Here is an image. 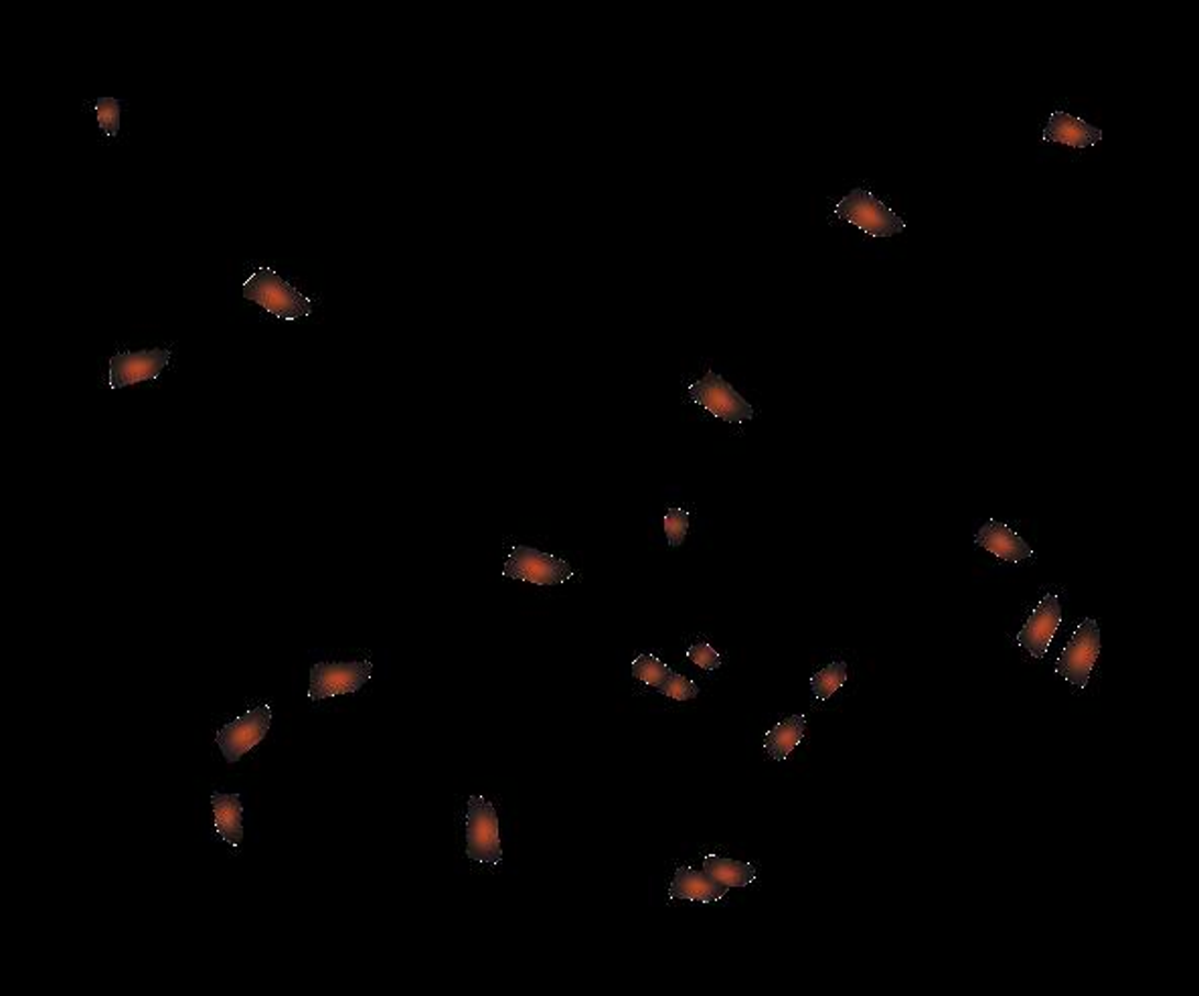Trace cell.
Masks as SVG:
<instances>
[{"instance_id": "ba28073f", "label": "cell", "mask_w": 1199, "mask_h": 996, "mask_svg": "<svg viewBox=\"0 0 1199 996\" xmlns=\"http://www.w3.org/2000/svg\"><path fill=\"white\" fill-rule=\"evenodd\" d=\"M272 725V709L268 705H260L256 709L237 717L232 724L223 725L217 731L215 741L222 748L225 762L235 763L244 758L251 748H256L261 739L266 738L268 729Z\"/></svg>"}, {"instance_id": "7402d4cb", "label": "cell", "mask_w": 1199, "mask_h": 996, "mask_svg": "<svg viewBox=\"0 0 1199 996\" xmlns=\"http://www.w3.org/2000/svg\"><path fill=\"white\" fill-rule=\"evenodd\" d=\"M687 659L704 671H716L721 667V657L707 642H697L687 650Z\"/></svg>"}, {"instance_id": "5bb4252c", "label": "cell", "mask_w": 1199, "mask_h": 996, "mask_svg": "<svg viewBox=\"0 0 1199 996\" xmlns=\"http://www.w3.org/2000/svg\"><path fill=\"white\" fill-rule=\"evenodd\" d=\"M211 806H213L217 837L227 844H232V847H239L242 839H244L242 796L239 794L213 792L211 794Z\"/></svg>"}, {"instance_id": "ffe728a7", "label": "cell", "mask_w": 1199, "mask_h": 996, "mask_svg": "<svg viewBox=\"0 0 1199 996\" xmlns=\"http://www.w3.org/2000/svg\"><path fill=\"white\" fill-rule=\"evenodd\" d=\"M663 527H665L666 541L671 547H679V545L685 541L687 537V530H690V513L687 511H681V508H669L666 511L665 521H663Z\"/></svg>"}, {"instance_id": "9c48e42d", "label": "cell", "mask_w": 1199, "mask_h": 996, "mask_svg": "<svg viewBox=\"0 0 1199 996\" xmlns=\"http://www.w3.org/2000/svg\"><path fill=\"white\" fill-rule=\"evenodd\" d=\"M170 361L169 349L138 350V352H120L110 359V388L122 389L153 381L167 369Z\"/></svg>"}, {"instance_id": "d6986e66", "label": "cell", "mask_w": 1199, "mask_h": 996, "mask_svg": "<svg viewBox=\"0 0 1199 996\" xmlns=\"http://www.w3.org/2000/svg\"><path fill=\"white\" fill-rule=\"evenodd\" d=\"M96 114H98V124L104 132L105 136L114 138L120 130V100L116 98H100L96 102Z\"/></svg>"}, {"instance_id": "9a60e30c", "label": "cell", "mask_w": 1199, "mask_h": 996, "mask_svg": "<svg viewBox=\"0 0 1199 996\" xmlns=\"http://www.w3.org/2000/svg\"><path fill=\"white\" fill-rule=\"evenodd\" d=\"M805 727H807L805 715H795L783 724L772 727L764 738V750L772 760H778V762L786 760L788 753L795 750L805 738Z\"/></svg>"}, {"instance_id": "e0dca14e", "label": "cell", "mask_w": 1199, "mask_h": 996, "mask_svg": "<svg viewBox=\"0 0 1199 996\" xmlns=\"http://www.w3.org/2000/svg\"><path fill=\"white\" fill-rule=\"evenodd\" d=\"M845 681H848V664L845 662H831L829 667H825L810 679V686H813V693L817 695V700L827 701L841 686L845 685Z\"/></svg>"}, {"instance_id": "277c9868", "label": "cell", "mask_w": 1199, "mask_h": 996, "mask_svg": "<svg viewBox=\"0 0 1199 996\" xmlns=\"http://www.w3.org/2000/svg\"><path fill=\"white\" fill-rule=\"evenodd\" d=\"M687 393L693 403L702 405L709 414L716 415L724 422L742 424L754 417V407L746 402L724 377L717 376L714 371H707L704 379L692 383Z\"/></svg>"}, {"instance_id": "ac0fdd59", "label": "cell", "mask_w": 1199, "mask_h": 996, "mask_svg": "<svg viewBox=\"0 0 1199 996\" xmlns=\"http://www.w3.org/2000/svg\"><path fill=\"white\" fill-rule=\"evenodd\" d=\"M673 669L665 662L652 657V654H639L632 662V676H637L642 683L661 689L673 676Z\"/></svg>"}, {"instance_id": "5b68a950", "label": "cell", "mask_w": 1199, "mask_h": 996, "mask_svg": "<svg viewBox=\"0 0 1199 996\" xmlns=\"http://www.w3.org/2000/svg\"><path fill=\"white\" fill-rule=\"evenodd\" d=\"M503 573L511 580L537 583V585H560L568 582L574 570L560 557L537 551L534 547L517 545L511 549Z\"/></svg>"}, {"instance_id": "8992f818", "label": "cell", "mask_w": 1199, "mask_h": 996, "mask_svg": "<svg viewBox=\"0 0 1199 996\" xmlns=\"http://www.w3.org/2000/svg\"><path fill=\"white\" fill-rule=\"evenodd\" d=\"M373 673L371 660H352V662H318L311 669V701H323L326 697L349 695L357 693L366 685Z\"/></svg>"}, {"instance_id": "3957f363", "label": "cell", "mask_w": 1199, "mask_h": 996, "mask_svg": "<svg viewBox=\"0 0 1199 996\" xmlns=\"http://www.w3.org/2000/svg\"><path fill=\"white\" fill-rule=\"evenodd\" d=\"M467 857L472 861L493 865L503 861L498 816L495 806L483 796H470L467 810Z\"/></svg>"}, {"instance_id": "6da1fadb", "label": "cell", "mask_w": 1199, "mask_h": 996, "mask_svg": "<svg viewBox=\"0 0 1199 996\" xmlns=\"http://www.w3.org/2000/svg\"><path fill=\"white\" fill-rule=\"evenodd\" d=\"M244 298L260 304L282 321H299L313 314V302L282 280L274 270L260 268L244 284Z\"/></svg>"}, {"instance_id": "4fadbf2b", "label": "cell", "mask_w": 1199, "mask_h": 996, "mask_svg": "<svg viewBox=\"0 0 1199 996\" xmlns=\"http://www.w3.org/2000/svg\"><path fill=\"white\" fill-rule=\"evenodd\" d=\"M730 887L717 883L707 873H697L690 868H679L675 871L673 883L669 887L671 899H690L699 904H716L721 897H726Z\"/></svg>"}, {"instance_id": "7a4b0ae2", "label": "cell", "mask_w": 1199, "mask_h": 996, "mask_svg": "<svg viewBox=\"0 0 1199 996\" xmlns=\"http://www.w3.org/2000/svg\"><path fill=\"white\" fill-rule=\"evenodd\" d=\"M834 215L872 237H894L906 232L901 217L875 199V194L863 189H853L848 197H843L834 208Z\"/></svg>"}, {"instance_id": "44dd1931", "label": "cell", "mask_w": 1199, "mask_h": 996, "mask_svg": "<svg viewBox=\"0 0 1199 996\" xmlns=\"http://www.w3.org/2000/svg\"><path fill=\"white\" fill-rule=\"evenodd\" d=\"M659 691L666 697L677 701L695 700L699 695V686L690 681L687 676L677 673L673 674Z\"/></svg>"}, {"instance_id": "7c38bea8", "label": "cell", "mask_w": 1199, "mask_h": 996, "mask_svg": "<svg viewBox=\"0 0 1199 996\" xmlns=\"http://www.w3.org/2000/svg\"><path fill=\"white\" fill-rule=\"evenodd\" d=\"M1043 141L1045 143H1060L1068 144L1074 148H1086V146H1095L1096 143L1102 141V130L1090 126L1088 122H1084L1080 117L1069 116L1066 112H1054L1045 128H1043Z\"/></svg>"}, {"instance_id": "52a82bcc", "label": "cell", "mask_w": 1199, "mask_h": 996, "mask_svg": "<svg viewBox=\"0 0 1199 996\" xmlns=\"http://www.w3.org/2000/svg\"><path fill=\"white\" fill-rule=\"evenodd\" d=\"M1100 654V630L1092 618L1084 620L1072 636L1068 647L1060 654L1056 671L1072 685H1088L1096 659Z\"/></svg>"}, {"instance_id": "30bf717a", "label": "cell", "mask_w": 1199, "mask_h": 996, "mask_svg": "<svg viewBox=\"0 0 1199 996\" xmlns=\"http://www.w3.org/2000/svg\"><path fill=\"white\" fill-rule=\"evenodd\" d=\"M1062 622V608L1057 595H1043L1038 608L1033 609L1026 626L1017 635L1019 647L1026 648L1033 659H1043L1054 640L1057 626Z\"/></svg>"}, {"instance_id": "2e32d148", "label": "cell", "mask_w": 1199, "mask_h": 996, "mask_svg": "<svg viewBox=\"0 0 1199 996\" xmlns=\"http://www.w3.org/2000/svg\"><path fill=\"white\" fill-rule=\"evenodd\" d=\"M704 871L709 877H714L717 883H721L726 887H746V885H750L752 881L757 880L754 865L724 859V857H717V854H707L705 857Z\"/></svg>"}, {"instance_id": "8fae6325", "label": "cell", "mask_w": 1199, "mask_h": 996, "mask_svg": "<svg viewBox=\"0 0 1199 996\" xmlns=\"http://www.w3.org/2000/svg\"><path fill=\"white\" fill-rule=\"evenodd\" d=\"M975 544L983 549H987L989 553H993L1004 561H1011V563H1021L1023 559H1030L1033 557V549L1030 545L1026 544L1016 530L1009 529L1004 523L999 521H989L985 523L975 537Z\"/></svg>"}]
</instances>
